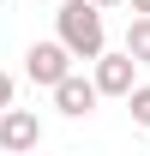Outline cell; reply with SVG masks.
I'll list each match as a JSON object with an SVG mask.
<instances>
[{"mask_svg": "<svg viewBox=\"0 0 150 156\" xmlns=\"http://www.w3.org/2000/svg\"><path fill=\"white\" fill-rule=\"evenodd\" d=\"M54 108H60V114H72V120H84V114L96 108V84H90V78H78V72H66V78L54 84Z\"/></svg>", "mask_w": 150, "mask_h": 156, "instance_id": "obj_5", "label": "cell"}, {"mask_svg": "<svg viewBox=\"0 0 150 156\" xmlns=\"http://www.w3.org/2000/svg\"><path fill=\"white\" fill-rule=\"evenodd\" d=\"M126 108H132L138 126H150V84H132V90H126Z\"/></svg>", "mask_w": 150, "mask_h": 156, "instance_id": "obj_7", "label": "cell"}, {"mask_svg": "<svg viewBox=\"0 0 150 156\" xmlns=\"http://www.w3.org/2000/svg\"><path fill=\"white\" fill-rule=\"evenodd\" d=\"M54 24H60V48L72 60H96L102 48H108V30H102V12H96L90 0H60V12H54Z\"/></svg>", "mask_w": 150, "mask_h": 156, "instance_id": "obj_1", "label": "cell"}, {"mask_svg": "<svg viewBox=\"0 0 150 156\" xmlns=\"http://www.w3.org/2000/svg\"><path fill=\"white\" fill-rule=\"evenodd\" d=\"M132 72H138V60L126 54V48H120V54H108V48H102V54H96V96H126L132 90Z\"/></svg>", "mask_w": 150, "mask_h": 156, "instance_id": "obj_3", "label": "cell"}, {"mask_svg": "<svg viewBox=\"0 0 150 156\" xmlns=\"http://www.w3.org/2000/svg\"><path fill=\"white\" fill-rule=\"evenodd\" d=\"M90 6H96V12H108V6H120V0H90Z\"/></svg>", "mask_w": 150, "mask_h": 156, "instance_id": "obj_10", "label": "cell"}, {"mask_svg": "<svg viewBox=\"0 0 150 156\" xmlns=\"http://www.w3.org/2000/svg\"><path fill=\"white\" fill-rule=\"evenodd\" d=\"M30 156H36V150H30Z\"/></svg>", "mask_w": 150, "mask_h": 156, "instance_id": "obj_11", "label": "cell"}, {"mask_svg": "<svg viewBox=\"0 0 150 156\" xmlns=\"http://www.w3.org/2000/svg\"><path fill=\"white\" fill-rule=\"evenodd\" d=\"M0 108H12V72H0Z\"/></svg>", "mask_w": 150, "mask_h": 156, "instance_id": "obj_8", "label": "cell"}, {"mask_svg": "<svg viewBox=\"0 0 150 156\" xmlns=\"http://www.w3.org/2000/svg\"><path fill=\"white\" fill-rule=\"evenodd\" d=\"M132 12H138V18H150V0H132Z\"/></svg>", "mask_w": 150, "mask_h": 156, "instance_id": "obj_9", "label": "cell"}, {"mask_svg": "<svg viewBox=\"0 0 150 156\" xmlns=\"http://www.w3.org/2000/svg\"><path fill=\"white\" fill-rule=\"evenodd\" d=\"M24 72H30V84H48V90H54L60 78L72 72V54H66L60 42H36V48L24 54Z\"/></svg>", "mask_w": 150, "mask_h": 156, "instance_id": "obj_4", "label": "cell"}, {"mask_svg": "<svg viewBox=\"0 0 150 156\" xmlns=\"http://www.w3.org/2000/svg\"><path fill=\"white\" fill-rule=\"evenodd\" d=\"M0 144L12 156H30L42 144V120H36V108H0Z\"/></svg>", "mask_w": 150, "mask_h": 156, "instance_id": "obj_2", "label": "cell"}, {"mask_svg": "<svg viewBox=\"0 0 150 156\" xmlns=\"http://www.w3.org/2000/svg\"><path fill=\"white\" fill-rule=\"evenodd\" d=\"M126 54L138 60V66H150V18H132L126 24Z\"/></svg>", "mask_w": 150, "mask_h": 156, "instance_id": "obj_6", "label": "cell"}]
</instances>
